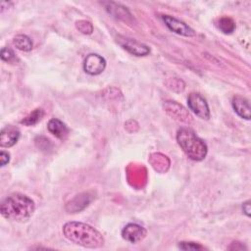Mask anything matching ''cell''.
<instances>
[{
    "instance_id": "cell-1",
    "label": "cell",
    "mask_w": 251,
    "mask_h": 251,
    "mask_svg": "<svg viewBox=\"0 0 251 251\" xmlns=\"http://www.w3.org/2000/svg\"><path fill=\"white\" fill-rule=\"evenodd\" d=\"M63 233L70 241L85 248H100L104 244L103 235L96 228L84 223H66L63 226Z\"/></svg>"
},
{
    "instance_id": "cell-2",
    "label": "cell",
    "mask_w": 251,
    "mask_h": 251,
    "mask_svg": "<svg viewBox=\"0 0 251 251\" xmlns=\"http://www.w3.org/2000/svg\"><path fill=\"white\" fill-rule=\"evenodd\" d=\"M35 205L28 196L14 193L6 197L0 206L1 215L13 222L27 221L34 213Z\"/></svg>"
},
{
    "instance_id": "cell-3",
    "label": "cell",
    "mask_w": 251,
    "mask_h": 251,
    "mask_svg": "<svg viewBox=\"0 0 251 251\" xmlns=\"http://www.w3.org/2000/svg\"><path fill=\"white\" fill-rule=\"evenodd\" d=\"M176 141L187 157L193 161H202L208 152L206 143L190 128L182 127L177 130Z\"/></svg>"
},
{
    "instance_id": "cell-4",
    "label": "cell",
    "mask_w": 251,
    "mask_h": 251,
    "mask_svg": "<svg viewBox=\"0 0 251 251\" xmlns=\"http://www.w3.org/2000/svg\"><path fill=\"white\" fill-rule=\"evenodd\" d=\"M188 108L200 119L208 120L210 118V109L206 99L199 93L192 92L187 97Z\"/></svg>"
},
{
    "instance_id": "cell-5",
    "label": "cell",
    "mask_w": 251,
    "mask_h": 251,
    "mask_svg": "<svg viewBox=\"0 0 251 251\" xmlns=\"http://www.w3.org/2000/svg\"><path fill=\"white\" fill-rule=\"evenodd\" d=\"M147 234V230L140 225L135 223L127 224L122 230V237L130 243H138L142 241Z\"/></svg>"
},
{
    "instance_id": "cell-6",
    "label": "cell",
    "mask_w": 251,
    "mask_h": 251,
    "mask_svg": "<svg viewBox=\"0 0 251 251\" xmlns=\"http://www.w3.org/2000/svg\"><path fill=\"white\" fill-rule=\"evenodd\" d=\"M106 68L105 59L98 54H89L83 62V70L91 75H100Z\"/></svg>"
},
{
    "instance_id": "cell-7",
    "label": "cell",
    "mask_w": 251,
    "mask_h": 251,
    "mask_svg": "<svg viewBox=\"0 0 251 251\" xmlns=\"http://www.w3.org/2000/svg\"><path fill=\"white\" fill-rule=\"evenodd\" d=\"M162 18H163V21L165 22L166 25L172 31H174L179 35H183V36H187V37L195 36L196 32L194 31V29H192L189 25H187L182 21L177 20L169 15H164Z\"/></svg>"
},
{
    "instance_id": "cell-8",
    "label": "cell",
    "mask_w": 251,
    "mask_h": 251,
    "mask_svg": "<svg viewBox=\"0 0 251 251\" xmlns=\"http://www.w3.org/2000/svg\"><path fill=\"white\" fill-rule=\"evenodd\" d=\"M118 42L125 50L134 56H146L150 53V49L147 45L134 39L122 37L118 39Z\"/></svg>"
},
{
    "instance_id": "cell-9",
    "label": "cell",
    "mask_w": 251,
    "mask_h": 251,
    "mask_svg": "<svg viewBox=\"0 0 251 251\" xmlns=\"http://www.w3.org/2000/svg\"><path fill=\"white\" fill-rule=\"evenodd\" d=\"M164 108L168 115L175 120L185 123L191 121V116L189 115L187 110L183 106L175 101H166L164 104Z\"/></svg>"
},
{
    "instance_id": "cell-10",
    "label": "cell",
    "mask_w": 251,
    "mask_h": 251,
    "mask_svg": "<svg viewBox=\"0 0 251 251\" xmlns=\"http://www.w3.org/2000/svg\"><path fill=\"white\" fill-rule=\"evenodd\" d=\"M20 138V130L13 126H7L2 128L0 133V145L1 147H12Z\"/></svg>"
},
{
    "instance_id": "cell-11",
    "label": "cell",
    "mask_w": 251,
    "mask_h": 251,
    "mask_svg": "<svg viewBox=\"0 0 251 251\" xmlns=\"http://www.w3.org/2000/svg\"><path fill=\"white\" fill-rule=\"evenodd\" d=\"M92 195H90L88 192H83L78 195H76L73 200H71L67 206L66 209L70 213H76L81 210H83L92 200Z\"/></svg>"
},
{
    "instance_id": "cell-12",
    "label": "cell",
    "mask_w": 251,
    "mask_h": 251,
    "mask_svg": "<svg viewBox=\"0 0 251 251\" xmlns=\"http://www.w3.org/2000/svg\"><path fill=\"white\" fill-rule=\"evenodd\" d=\"M231 104L234 112L240 118L245 120H250V105L246 98L236 95L232 98Z\"/></svg>"
},
{
    "instance_id": "cell-13",
    "label": "cell",
    "mask_w": 251,
    "mask_h": 251,
    "mask_svg": "<svg viewBox=\"0 0 251 251\" xmlns=\"http://www.w3.org/2000/svg\"><path fill=\"white\" fill-rule=\"evenodd\" d=\"M47 128L50 133L59 139H65L69 134L68 126L59 119L53 118L49 120L47 124Z\"/></svg>"
},
{
    "instance_id": "cell-14",
    "label": "cell",
    "mask_w": 251,
    "mask_h": 251,
    "mask_svg": "<svg viewBox=\"0 0 251 251\" xmlns=\"http://www.w3.org/2000/svg\"><path fill=\"white\" fill-rule=\"evenodd\" d=\"M106 6V10L113 15L115 18L117 19H122L124 21H127L128 19H130L131 15L130 13L127 11V9L124 6H121L120 4L114 3V2H107L105 3Z\"/></svg>"
},
{
    "instance_id": "cell-15",
    "label": "cell",
    "mask_w": 251,
    "mask_h": 251,
    "mask_svg": "<svg viewBox=\"0 0 251 251\" xmlns=\"http://www.w3.org/2000/svg\"><path fill=\"white\" fill-rule=\"evenodd\" d=\"M13 44L16 46L17 49L28 52L32 49V41L31 39L25 34H18L13 38Z\"/></svg>"
},
{
    "instance_id": "cell-16",
    "label": "cell",
    "mask_w": 251,
    "mask_h": 251,
    "mask_svg": "<svg viewBox=\"0 0 251 251\" xmlns=\"http://www.w3.org/2000/svg\"><path fill=\"white\" fill-rule=\"evenodd\" d=\"M43 116H44V111L41 108H36L31 113H29L26 117H25L21 121V124L26 126H34L43 118Z\"/></svg>"
},
{
    "instance_id": "cell-17",
    "label": "cell",
    "mask_w": 251,
    "mask_h": 251,
    "mask_svg": "<svg viewBox=\"0 0 251 251\" xmlns=\"http://www.w3.org/2000/svg\"><path fill=\"white\" fill-rule=\"evenodd\" d=\"M218 27L223 33L229 34L234 31L235 24L232 19H230L228 17H223L218 22Z\"/></svg>"
},
{
    "instance_id": "cell-18",
    "label": "cell",
    "mask_w": 251,
    "mask_h": 251,
    "mask_svg": "<svg viewBox=\"0 0 251 251\" xmlns=\"http://www.w3.org/2000/svg\"><path fill=\"white\" fill-rule=\"evenodd\" d=\"M75 26L83 34H90L93 31V26H92L91 23L88 21H85V20L77 21L75 23Z\"/></svg>"
},
{
    "instance_id": "cell-19",
    "label": "cell",
    "mask_w": 251,
    "mask_h": 251,
    "mask_svg": "<svg viewBox=\"0 0 251 251\" xmlns=\"http://www.w3.org/2000/svg\"><path fill=\"white\" fill-rule=\"evenodd\" d=\"M178 247L182 250H202V249H204V247L201 246L199 243L187 242V241L178 242Z\"/></svg>"
},
{
    "instance_id": "cell-20",
    "label": "cell",
    "mask_w": 251,
    "mask_h": 251,
    "mask_svg": "<svg viewBox=\"0 0 251 251\" xmlns=\"http://www.w3.org/2000/svg\"><path fill=\"white\" fill-rule=\"evenodd\" d=\"M0 56H1V59L6 62H11L15 59V53L13 52L12 49H10L8 47H3L1 49Z\"/></svg>"
},
{
    "instance_id": "cell-21",
    "label": "cell",
    "mask_w": 251,
    "mask_h": 251,
    "mask_svg": "<svg viewBox=\"0 0 251 251\" xmlns=\"http://www.w3.org/2000/svg\"><path fill=\"white\" fill-rule=\"evenodd\" d=\"M10 161V154L4 150H2L0 152V166L4 167L5 165H7Z\"/></svg>"
},
{
    "instance_id": "cell-22",
    "label": "cell",
    "mask_w": 251,
    "mask_h": 251,
    "mask_svg": "<svg viewBox=\"0 0 251 251\" xmlns=\"http://www.w3.org/2000/svg\"><path fill=\"white\" fill-rule=\"evenodd\" d=\"M242 210H243V212L245 213V215H246L247 217H250L251 207H250V201H249V200L243 203V205H242Z\"/></svg>"
}]
</instances>
